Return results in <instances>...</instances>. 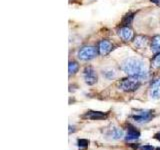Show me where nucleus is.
<instances>
[{"label":"nucleus","instance_id":"12","mask_svg":"<svg viewBox=\"0 0 160 150\" xmlns=\"http://www.w3.org/2000/svg\"><path fill=\"white\" fill-rule=\"evenodd\" d=\"M148 38L146 36H136L134 38V45L138 48H143V47H146L148 44Z\"/></svg>","mask_w":160,"mask_h":150},{"label":"nucleus","instance_id":"16","mask_svg":"<svg viewBox=\"0 0 160 150\" xmlns=\"http://www.w3.org/2000/svg\"><path fill=\"white\" fill-rule=\"evenodd\" d=\"M132 19H133V14H127L122 20V26H129L131 24V22H132Z\"/></svg>","mask_w":160,"mask_h":150},{"label":"nucleus","instance_id":"7","mask_svg":"<svg viewBox=\"0 0 160 150\" xmlns=\"http://www.w3.org/2000/svg\"><path fill=\"white\" fill-rule=\"evenodd\" d=\"M149 96L152 99H160V78L152 82L149 90Z\"/></svg>","mask_w":160,"mask_h":150},{"label":"nucleus","instance_id":"8","mask_svg":"<svg viewBox=\"0 0 160 150\" xmlns=\"http://www.w3.org/2000/svg\"><path fill=\"white\" fill-rule=\"evenodd\" d=\"M113 48V45L109 40H101L98 44V51L99 54L107 55Z\"/></svg>","mask_w":160,"mask_h":150},{"label":"nucleus","instance_id":"11","mask_svg":"<svg viewBox=\"0 0 160 150\" xmlns=\"http://www.w3.org/2000/svg\"><path fill=\"white\" fill-rule=\"evenodd\" d=\"M107 136H109L112 140H119L123 137V131L119 128L113 127L107 132Z\"/></svg>","mask_w":160,"mask_h":150},{"label":"nucleus","instance_id":"17","mask_svg":"<svg viewBox=\"0 0 160 150\" xmlns=\"http://www.w3.org/2000/svg\"><path fill=\"white\" fill-rule=\"evenodd\" d=\"M77 145L79 147H86L89 145V140H87V139H78Z\"/></svg>","mask_w":160,"mask_h":150},{"label":"nucleus","instance_id":"15","mask_svg":"<svg viewBox=\"0 0 160 150\" xmlns=\"http://www.w3.org/2000/svg\"><path fill=\"white\" fill-rule=\"evenodd\" d=\"M151 66L152 68H159L160 67V53H157L153 59L151 60Z\"/></svg>","mask_w":160,"mask_h":150},{"label":"nucleus","instance_id":"10","mask_svg":"<svg viewBox=\"0 0 160 150\" xmlns=\"http://www.w3.org/2000/svg\"><path fill=\"white\" fill-rule=\"evenodd\" d=\"M139 137H140V132H139L135 127L130 126V128H128L126 136H125V140L126 141H133V140L138 139Z\"/></svg>","mask_w":160,"mask_h":150},{"label":"nucleus","instance_id":"4","mask_svg":"<svg viewBox=\"0 0 160 150\" xmlns=\"http://www.w3.org/2000/svg\"><path fill=\"white\" fill-rule=\"evenodd\" d=\"M99 51L98 48L94 46H84L82 48H80V50L78 51V58L81 60H84V61H87V60H91L98 55Z\"/></svg>","mask_w":160,"mask_h":150},{"label":"nucleus","instance_id":"13","mask_svg":"<svg viewBox=\"0 0 160 150\" xmlns=\"http://www.w3.org/2000/svg\"><path fill=\"white\" fill-rule=\"evenodd\" d=\"M151 50L154 53H160V35H157L151 40Z\"/></svg>","mask_w":160,"mask_h":150},{"label":"nucleus","instance_id":"1","mask_svg":"<svg viewBox=\"0 0 160 150\" xmlns=\"http://www.w3.org/2000/svg\"><path fill=\"white\" fill-rule=\"evenodd\" d=\"M121 69L128 76L138 78L140 80L148 77V68L142 60L137 58H127L122 62Z\"/></svg>","mask_w":160,"mask_h":150},{"label":"nucleus","instance_id":"2","mask_svg":"<svg viewBox=\"0 0 160 150\" xmlns=\"http://www.w3.org/2000/svg\"><path fill=\"white\" fill-rule=\"evenodd\" d=\"M140 81L141 80L138 79V78L131 77V76H129V77L120 80V82L118 83V87L123 91L132 92V91L137 90V89L140 87V85H141Z\"/></svg>","mask_w":160,"mask_h":150},{"label":"nucleus","instance_id":"5","mask_svg":"<svg viewBox=\"0 0 160 150\" xmlns=\"http://www.w3.org/2000/svg\"><path fill=\"white\" fill-rule=\"evenodd\" d=\"M83 77H84L85 83L88 85H94L97 82V74L95 70L90 66L86 67L83 71Z\"/></svg>","mask_w":160,"mask_h":150},{"label":"nucleus","instance_id":"3","mask_svg":"<svg viewBox=\"0 0 160 150\" xmlns=\"http://www.w3.org/2000/svg\"><path fill=\"white\" fill-rule=\"evenodd\" d=\"M130 118L136 123L143 124L152 120L153 112L151 110H136L135 112H133V114H131Z\"/></svg>","mask_w":160,"mask_h":150},{"label":"nucleus","instance_id":"18","mask_svg":"<svg viewBox=\"0 0 160 150\" xmlns=\"http://www.w3.org/2000/svg\"><path fill=\"white\" fill-rule=\"evenodd\" d=\"M139 150H154V147L152 145H142L139 147Z\"/></svg>","mask_w":160,"mask_h":150},{"label":"nucleus","instance_id":"19","mask_svg":"<svg viewBox=\"0 0 160 150\" xmlns=\"http://www.w3.org/2000/svg\"><path fill=\"white\" fill-rule=\"evenodd\" d=\"M151 2H153V3H155L157 6L160 7V0H151Z\"/></svg>","mask_w":160,"mask_h":150},{"label":"nucleus","instance_id":"20","mask_svg":"<svg viewBox=\"0 0 160 150\" xmlns=\"http://www.w3.org/2000/svg\"><path fill=\"white\" fill-rule=\"evenodd\" d=\"M154 138H155V139H157V140H158V141H160V132L156 133L155 135H154Z\"/></svg>","mask_w":160,"mask_h":150},{"label":"nucleus","instance_id":"9","mask_svg":"<svg viewBox=\"0 0 160 150\" xmlns=\"http://www.w3.org/2000/svg\"><path fill=\"white\" fill-rule=\"evenodd\" d=\"M108 116V113H104L101 111H88L85 115H83L84 118L91 120H103L107 118Z\"/></svg>","mask_w":160,"mask_h":150},{"label":"nucleus","instance_id":"14","mask_svg":"<svg viewBox=\"0 0 160 150\" xmlns=\"http://www.w3.org/2000/svg\"><path fill=\"white\" fill-rule=\"evenodd\" d=\"M79 69V64L75 61H70L69 65H68V71H69V75L75 74L76 72Z\"/></svg>","mask_w":160,"mask_h":150},{"label":"nucleus","instance_id":"6","mask_svg":"<svg viewBox=\"0 0 160 150\" xmlns=\"http://www.w3.org/2000/svg\"><path fill=\"white\" fill-rule=\"evenodd\" d=\"M118 35H119V37L125 42L131 41L133 39V37H134L133 30L131 29L129 26H121L119 31H118Z\"/></svg>","mask_w":160,"mask_h":150},{"label":"nucleus","instance_id":"21","mask_svg":"<svg viewBox=\"0 0 160 150\" xmlns=\"http://www.w3.org/2000/svg\"><path fill=\"white\" fill-rule=\"evenodd\" d=\"M157 150H160V148H157Z\"/></svg>","mask_w":160,"mask_h":150}]
</instances>
